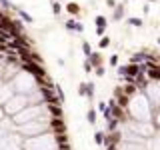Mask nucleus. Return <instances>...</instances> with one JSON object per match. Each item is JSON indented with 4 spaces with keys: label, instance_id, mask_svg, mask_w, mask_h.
Listing matches in <instances>:
<instances>
[{
    "label": "nucleus",
    "instance_id": "1a4fd4ad",
    "mask_svg": "<svg viewBox=\"0 0 160 150\" xmlns=\"http://www.w3.org/2000/svg\"><path fill=\"white\" fill-rule=\"evenodd\" d=\"M64 10L70 14V18H76V16H80V14H82V8H80L78 2H68L66 6H64Z\"/></svg>",
    "mask_w": 160,
    "mask_h": 150
},
{
    "label": "nucleus",
    "instance_id": "423d86ee",
    "mask_svg": "<svg viewBox=\"0 0 160 150\" xmlns=\"http://www.w3.org/2000/svg\"><path fill=\"white\" fill-rule=\"evenodd\" d=\"M20 68H22L24 72L32 74V76L36 78L38 82H40V80H44V78L48 76V70L44 68V64H40V62H34V60H32V62H22V64H20Z\"/></svg>",
    "mask_w": 160,
    "mask_h": 150
},
{
    "label": "nucleus",
    "instance_id": "4be33fe9",
    "mask_svg": "<svg viewBox=\"0 0 160 150\" xmlns=\"http://www.w3.org/2000/svg\"><path fill=\"white\" fill-rule=\"evenodd\" d=\"M92 140H94V144H96V146H102V140H104V130H96V132H94V136H92Z\"/></svg>",
    "mask_w": 160,
    "mask_h": 150
},
{
    "label": "nucleus",
    "instance_id": "2f4dec72",
    "mask_svg": "<svg viewBox=\"0 0 160 150\" xmlns=\"http://www.w3.org/2000/svg\"><path fill=\"white\" fill-rule=\"evenodd\" d=\"M140 8H142V12H144V14H148V12H150V6H148L146 2H142V6H140Z\"/></svg>",
    "mask_w": 160,
    "mask_h": 150
},
{
    "label": "nucleus",
    "instance_id": "b1692460",
    "mask_svg": "<svg viewBox=\"0 0 160 150\" xmlns=\"http://www.w3.org/2000/svg\"><path fill=\"white\" fill-rule=\"evenodd\" d=\"M152 124H154V128H156V130H160V108H156V110H154Z\"/></svg>",
    "mask_w": 160,
    "mask_h": 150
},
{
    "label": "nucleus",
    "instance_id": "6e6552de",
    "mask_svg": "<svg viewBox=\"0 0 160 150\" xmlns=\"http://www.w3.org/2000/svg\"><path fill=\"white\" fill-rule=\"evenodd\" d=\"M64 28L70 30V32H76V34H82L84 32V24L78 22L76 18H66V20H64Z\"/></svg>",
    "mask_w": 160,
    "mask_h": 150
},
{
    "label": "nucleus",
    "instance_id": "7c9ffc66",
    "mask_svg": "<svg viewBox=\"0 0 160 150\" xmlns=\"http://www.w3.org/2000/svg\"><path fill=\"white\" fill-rule=\"evenodd\" d=\"M106 108H108V104H106V102H98V110H100V112H104Z\"/></svg>",
    "mask_w": 160,
    "mask_h": 150
},
{
    "label": "nucleus",
    "instance_id": "f8f14e48",
    "mask_svg": "<svg viewBox=\"0 0 160 150\" xmlns=\"http://www.w3.org/2000/svg\"><path fill=\"white\" fill-rule=\"evenodd\" d=\"M90 64H92V68H98V66H104V58H102V54L100 52H92L90 56L86 58Z\"/></svg>",
    "mask_w": 160,
    "mask_h": 150
},
{
    "label": "nucleus",
    "instance_id": "2eb2a0df",
    "mask_svg": "<svg viewBox=\"0 0 160 150\" xmlns=\"http://www.w3.org/2000/svg\"><path fill=\"white\" fill-rule=\"evenodd\" d=\"M126 24H128V26H134V28H142L144 26V20L138 18V16H128L126 18Z\"/></svg>",
    "mask_w": 160,
    "mask_h": 150
},
{
    "label": "nucleus",
    "instance_id": "cd10ccee",
    "mask_svg": "<svg viewBox=\"0 0 160 150\" xmlns=\"http://www.w3.org/2000/svg\"><path fill=\"white\" fill-rule=\"evenodd\" d=\"M82 68H84V72H86V74H90V72H94V68H92V64H90V62H88V60H84V62H82Z\"/></svg>",
    "mask_w": 160,
    "mask_h": 150
},
{
    "label": "nucleus",
    "instance_id": "20e7f679",
    "mask_svg": "<svg viewBox=\"0 0 160 150\" xmlns=\"http://www.w3.org/2000/svg\"><path fill=\"white\" fill-rule=\"evenodd\" d=\"M48 122H38V120H32V122H26V124H20L16 126V132L20 134L22 138H30V136H38V134H44L48 132Z\"/></svg>",
    "mask_w": 160,
    "mask_h": 150
},
{
    "label": "nucleus",
    "instance_id": "dca6fc26",
    "mask_svg": "<svg viewBox=\"0 0 160 150\" xmlns=\"http://www.w3.org/2000/svg\"><path fill=\"white\" fill-rule=\"evenodd\" d=\"M94 26H96V28H106L108 26V18L104 16V14H96V18H94Z\"/></svg>",
    "mask_w": 160,
    "mask_h": 150
},
{
    "label": "nucleus",
    "instance_id": "f03ea898",
    "mask_svg": "<svg viewBox=\"0 0 160 150\" xmlns=\"http://www.w3.org/2000/svg\"><path fill=\"white\" fill-rule=\"evenodd\" d=\"M60 142L58 136L54 132H44L38 136H30V138H22V150H58Z\"/></svg>",
    "mask_w": 160,
    "mask_h": 150
},
{
    "label": "nucleus",
    "instance_id": "6ab92c4d",
    "mask_svg": "<svg viewBox=\"0 0 160 150\" xmlns=\"http://www.w3.org/2000/svg\"><path fill=\"white\" fill-rule=\"evenodd\" d=\"M94 88H96L94 82H86V98L90 102H94V96H96V94H94Z\"/></svg>",
    "mask_w": 160,
    "mask_h": 150
},
{
    "label": "nucleus",
    "instance_id": "9d476101",
    "mask_svg": "<svg viewBox=\"0 0 160 150\" xmlns=\"http://www.w3.org/2000/svg\"><path fill=\"white\" fill-rule=\"evenodd\" d=\"M124 14H126L124 2L122 4H116V8L112 10V22H120V20H124Z\"/></svg>",
    "mask_w": 160,
    "mask_h": 150
},
{
    "label": "nucleus",
    "instance_id": "a211bd4d",
    "mask_svg": "<svg viewBox=\"0 0 160 150\" xmlns=\"http://www.w3.org/2000/svg\"><path fill=\"white\" fill-rule=\"evenodd\" d=\"M86 122L90 124V126H94V124H96V108H94V106L88 108V112H86Z\"/></svg>",
    "mask_w": 160,
    "mask_h": 150
},
{
    "label": "nucleus",
    "instance_id": "c85d7f7f",
    "mask_svg": "<svg viewBox=\"0 0 160 150\" xmlns=\"http://www.w3.org/2000/svg\"><path fill=\"white\" fill-rule=\"evenodd\" d=\"M94 72H96V76H104V74H106V68L98 66V68H94Z\"/></svg>",
    "mask_w": 160,
    "mask_h": 150
},
{
    "label": "nucleus",
    "instance_id": "393cba45",
    "mask_svg": "<svg viewBox=\"0 0 160 150\" xmlns=\"http://www.w3.org/2000/svg\"><path fill=\"white\" fill-rule=\"evenodd\" d=\"M12 6H14V4L10 2V0H0V10H2V12H6V10H12Z\"/></svg>",
    "mask_w": 160,
    "mask_h": 150
},
{
    "label": "nucleus",
    "instance_id": "473e14b6",
    "mask_svg": "<svg viewBox=\"0 0 160 150\" xmlns=\"http://www.w3.org/2000/svg\"><path fill=\"white\" fill-rule=\"evenodd\" d=\"M156 44H158V46H160V36H158V38H156Z\"/></svg>",
    "mask_w": 160,
    "mask_h": 150
},
{
    "label": "nucleus",
    "instance_id": "0eeeda50",
    "mask_svg": "<svg viewBox=\"0 0 160 150\" xmlns=\"http://www.w3.org/2000/svg\"><path fill=\"white\" fill-rule=\"evenodd\" d=\"M144 96L148 98V102L152 104V108H160V82H148V86L144 88Z\"/></svg>",
    "mask_w": 160,
    "mask_h": 150
},
{
    "label": "nucleus",
    "instance_id": "9b49d317",
    "mask_svg": "<svg viewBox=\"0 0 160 150\" xmlns=\"http://www.w3.org/2000/svg\"><path fill=\"white\" fill-rule=\"evenodd\" d=\"M12 10H16L18 18L22 20V22H28V24H34V22H36V20H34V16H30V14L26 12V10H22L20 6H12Z\"/></svg>",
    "mask_w": 160,
    "mask_h": 150
},
{
    "label": "nucleus",
    "instance_id": "ddd939ff",
    "mask_svg": "<svg viewBox=\"0 0 160 150\" xmlns=\"http://www.w3.org/2000/svg\"><path fill=\"white\" fill-rule=\"evenodd\" d=\"M128 62L130 64H142V62H146V50H142V52H134L132 56H130Z\"/></svg>",
    "mask_w": 160,
    "mask_h": 150
},
{
    "label": "nucleus",
    "instance_id": "c756f323",
    "mask_svg": "<svg viewBox=\"0 0 160 150\" xmlns=\"http://www.w3.org/2000/svg\"><path fill=\"white\" fill-rule=\"evenodd\" d=\"M116 4H118L116 0H106V6H108L110 10H114V8H116Z\"/></svg>",
    "mask_w": 160,
    "mask_h": 150
},
{
    "label": "nucleus",
    "instance_id": "72a5a7b5",
    "mask_svg": "<svg viewBox=\"0 0 160 150\" xmlns=\"http://www.w3.org/2000/svg\"><path fill=\"white\" fill-rule=\"evenodd\" d=\"M56 2H60V0H56Z\"/></svg>",
    "mask_w": 160,
    "mask_h": 150
},
{
    "label": "nucleus",
    "instance_id": "f3484780",
    "mask_svg": "<svg viewBox=\"0 0 160 150\" xmlns=\"http://www.w3.org/2000/svg\"><path fill=\"white\" fill-rule=\"evenodd\" d=\"M48 114H50V120L64 116V112H62V108H60V106H48Z\"/></svg>",
    "mask_w": 160,
    "mask_h": 150
},
{
    "label": "nucleus",
    "instance_id": "5701e85b",
    "mask_svg": "<svg viewBox=\"0 0 160 150\" xmlns=\"http://www.w3.org/2000/svg\"><path fill=\"white\" fill-rule=\"evenodd\" d=\"M110 42H112V38H110V36H102V38H100L98 40V48H108L110 46Z\"/></svg>",
    "mask_w": 160,
    "mask_h": 150
},
{
    "label": "nucleus",
    "instance_id": "7ed1b4c3",
    "mask_svg": "<svg viewBox=\"0 0 160 150\" xmlns=\"http://www.w3.org/2000/svg\"><path fill=\"white\" fill-rule=\"evenodd\" d=\"M10 86H12L14 94H24V96H28V94H32L34 90L40 88L38 80L32 76V74L24 72V70H20V72L10 80Z\"/></svg>",
    "mask_w": 160,
    "mask_h": 150
},
{
    "label": "nucleus",
    "instance_id": "39448f33",
    "mask_svg": "<svg viewBox=\"0 0 160 150\" xmlns=\"http://www.w3.org/2000/svg\"><path fill=\"white\" fill-rule=\"evenodd\" d=\"M26 106H28V96H24V94H14V96L2 106V110H4V114H6L8 118H12L14 114L22 112Z\"/></svg>",
    "mask_w": 160,
    "mask_h": 150
},
{
    "label": "nucleus",
    "instance_id": "bb28decb",
    "mask_svg": "<svg viewBox=\"0 0 160 150\" xmlns=\"http://www.w3.org/2000/svg\"><path fill=\"white\" fill-rule=\"evenodd\" d=\"M108 64L112 68H116L118 66V54H110V56H108Z\"/></svg>",
    "mask_w": 160,
    "mask_h": 150
},
{
    "label": "nucleus",
    "instance_id": "f257e3e1",
    "mask_svg": "<svg viewBox=\"0 0 160 150\" xmlns=\"http://www.w3.org/2000/svg\"><path fill=\"white\" fill-rule=\"evenodd\" d=\"M126 116L130 120H136V122H152L154 116V108L148 102V98L142 92H136L132 98L128 100L126 106Z\"/></svg>",
    "mask_w": 160,
    "mask_h": 150
},
{
    "label": "nucleus",
    "instance_id": "aec40b11",
    "mask_svg": "<svg viewBox=\"0 0 160 150\" xmlns=\"http://www.w3.org/2000/svg\"><path fill=\"white\" fill-rule=\"evenodd\" d=\"M80 48H82V54H84V56H90V54H92L94 52V50H92V46H90V42H88V40H82V42H80Z\"/></svg>",
    "mask_w": 160,
    "mask_h": 150
},
{
    "label": "nucleus",
    "instance_id": "412c9836",
    "mask_svg": "<svg viewBox=\"0 0 160 150\" xmlns=\"http://www.w3.org/2000/svg\"><path fill=\"white\" fill-rule=\"evenodd\" d=\"M50 6H52V14H54V16H60V14H62V4H60V2L50 0Z\"/></svg>",
    "mask_w": 160,
    "mask_h": 150
},
{
    "label": "nucleus",
    "instance_id": "4468645a",
    "mask_svg": "<svg viewBox=\"0 0 160 150\" xmlns=\"http://www.w3.org/2000/svg\"><path fill=\"white\" fill-rule=\"evenodd\" d=\"M120 128V122H118V120H106V130H104V132H106V134H112V132H116V130Z\"/></svg>",
    "mask_w": 160,
    "mask_h": 150
},
{
    "label": "nucleus",
    "instance_id": "a878e982",
    "mask_svg": "<svg viewBox=\"0 0 160 150\" xmlns=\"http://www.w3.org/2000/svg\"><path fill=\"white\" fill-rule=\"evenodd\" d=\"M76 94L78 96H86V82H80L76 86Z\"/></svg>",
    "mask_w": 160,
    "mask_h": 150
}]
</instances>
